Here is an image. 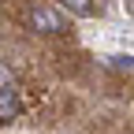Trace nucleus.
Segmentation results:
<instances>
[{"instance_id": "4", "label": "nucleus", "mask_w": 134, "mask_h": 134, "mask_svg": "<svg viewBox=\"0 0 134 134\" xmlns=\"http://www.w3.org/2000/svg\"><path fill=\"white\" fill-rule=\"evenodd\" d=\"M4 86H15V71L8 63H0V90H4Z\"/></svg>"}, {"instance_id": "5", "label": "nucleus", "mask_w": 134, "mask_h": 134, "mask_svg": "<svg viewBox=\"0 0 134 134\" xmlns=\"http://www.w3.org/2000/svg\"><path fill=\"white\" fill-rule=\"evenodd\" d=\"M112 67L115 71H130V56H112Z\"/></svg>"}, {"instance_id": "2", "label": "nucleus", "mask_w": 134, "mask_h": 134, "mask_svg": "<svg viewBox=\"0 0 134 134\" xmlns=\"http://www.w3.org/2000/svg\"><path fill=\"white\" fill-rule=\"evenodd\" d=\"M19 115H23L19 93H15V86H4L0 90V123H11V119H19Z\"/></svg>"}, {"instance_id": "3", "label": "nucleus", "mask_w": 134, "mask_h": 134, "mask_svg": "<svg viewBox=\"0 0 134 134\" xmlns=\"http://www.w3.org/2000/svg\"><path fill=\"white\" fill-rule=\"evenodd\" d=\"M63 8L75 15H93V0H63Z\"/></svg>"}, {"instance_id": "1", "label": "nucleus", "mask_w": 134, "mask_h": 134, "mask_svg": "<svg viewBox=\"0 0 134 134\" xmlns=\"http://www.w3.org/2000/svg\"><path fill=\"white\" fill-rule=\"evenodd\" d=\"M26 26L37 30V34H67V19L52 8H41V4L26 11Z\"/></svg>"}]
</instances>
